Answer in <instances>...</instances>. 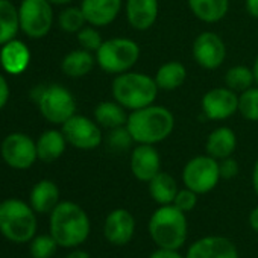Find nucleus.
Listing matches in <instances>:
<instances>
[{"mask_svg": "<svg viewBox=\"0 0 258 258\" xmlns=\"http://www.w3.org/2000/svg\"><path fill=\"white\" fill-rule=\"evenodd\" d=\"M127 131L136 145H158L167 140L175 129L173 112L163 105H149L136 111H129Z\"/></svg>", "mask_w": 258, "mask_h": 258, "instance_id": "obj_1", "label": "nucleus"}, {"mask_svg": "<svg viewBox=\"0 0 258 258\" xmlns=\"http://www.w3.org/2000/svg\"><path fill=\"white\" fill-rule=\"evenodd\" d=\"M49 232L58 246L75 249L90 237L91 222L81 205L72 201H62L50 213Z\"/></svg>", "mask_w": 258, "mask_h": 258, "instance_id": "obj_2", "label": "nucleus"}, {"mask_svg": "<svg viewBox=\"0 0 258 258\" xmlns=\"http://www.w3.org/2000/svg\"><path fill=\"white\" fill-rule=\"evenodd\" d=\"M158 91L160 88L154 76L134 70L114 76L111 84L112 99L127 111H136L155 103Z\"/></svg>", "mask_w": 258, "mask_h": 258, "instance_id": "obj_3", "label": "nucleus"}, {"mask_svg": "<svg viewBox=\"0 0 258 258\" xmlns=\"http://www.w3.org/2000/svg\"><path fill=\"white\" fill-rule=\"evenodd\" d=\"M148 231L157 247L181 249L188 235L187 216L173 204L158 205L149 219Z\"/></svg>", "mask_w": 258, "mask_h": 258, "instance_id": "obj_4", "label": "nucleus"}, {"mask_svg": "<svg viewBox=\"0 0 258 258\" xmlns=\"http://www.w3.org/2000/svg\"><path fill=\"white\" fill-rule=\"evenodd\" d=\"M37 216L31 204L22 199L0 202V234L13 243H29L37 235Z\"/></svg>", "mask_w": 258, "mask_h": 258, "instance_id": "obj_5", "label": "nucleus"}, {"mask_svg": "<svg viewBox=\"0 0 258 258\" xmlns=\"http://www.w3.org/2000/svg\"><path fill=\"white\" fill-rule=\"evenodd\" d=\"M31 99L37 103L40 114L49 123L62 124L76 114V99L72 91L61 84L37 85L31 91Z\"/></svg>", "mask_w": 258, "mask_h": 258, "instance_id": "obj_6", "label": "nucleus"}, {"mask_svg": "<svg viewBox=\"0 0 258 258\" xmlns=\"http://www.w3.org/2000/svg\"><path fill=\"white\" fill-rule=\"evenodd\" d=\"M140 46L127 37H114L103 40L102 46L94 53L96 64L108 75H121L133 70L140 59Z\"/></svg>", "mask_w": 258, "mask_h": 258, "instance_id": "obj_7", "label": "nucleus"}, {"mask_svg": "<svg viewBox=\"0 0 258 258\" xmlns=\"http://www.w3.org/2000/svg\"><path fill=\"white\" fill-rule=\"evenodd\" d=\"M220 179L219 161L208 154L190 158L182 169L184 187L198 195H207L213 191Z\"/></svg>", "mask_w": 258, "mask_h": 258, "instance_id": "obj_8", "label": "nucleus"}, {"mask_svg": "<svg viewBox=\"0 0 258 258\" xmlns=\"http://www.w3.org/2000/svg\"><path fill=\"white\" fill-rule=\"evenodd\" d=\"M20 31L32 38L46 37L53 26V5L49 0H22L19 7Z\"/></svg>", "mask_w": 258, "mask_h": 258, "instance_id": "obj_9", "label": "nucleus"}, {"mask_svg": "<svg viewBox=\"0 0 258 258\" xmlns=\"http://www.w3.org/2000/svg\"><path fill=\"white\" fill-rule=\"evenodd\" d=\"M61 126L67 143L79 151H94L105 139L99 123L85 115L75 114Z\"/></svg>", "mask_w": 258, "mask_h": 258, "instance_id": "obj_10", "label": "nucleus"}, {"mask_svg": "<svg viewBox=\"0 0 258 258\" xmlns=\"http://www.w3.org/2000/svg\"><path fill=\"white\" fill-rule=\"evenodd\" d=\"M0 155L11 169L28 170L38 160L37 142L25 133H11L0 145Z\"/></svg>", "mask_w": 258, "mask_h": 258, "instance_id": "obj_11", "label": "nucleus"}, {"mask_svg": "<svg viewBox=\"0 0 258 258\" xmlns=\"http://www.w3.org/2000/svg\"><path fill=\"white\" fill-rule=\"evenodd\" d=\"M191 53L199 67L205 70H217L226 59V46L219 34L204 31L195 38Z\"/></svg>", "mask_w": 258, "mask_h": 258, "instance_id": "obj_12", "label": "nucleus"}, {"mask_svg": "<svg viewBox=\"0 0 258 258\" xmlns=\"http://www.w3.org/2000/svg\"><path fill=\"white\" fill-rule=\"evenodd\" d=\"M201 109L208 120H228L238 112V94L226 85L214 87L202 96Z\"/></svg>", "mask_w": 258, "mask_h": 258, "instance_id": "obj_13", "label": "nucleus"}, {"mask_svg": "<svg viewBox=\"0 0 258 258\" xmlns=\"http://www.w3.org/2000/svg\"><path fill=\"white\" fill-rule=\"evenodd\" d=\"M136 217L124 208H115L108 213L103 222V235L106 241L115 246L127 244L136 234Z\"/></svg>", "mask_w": 258, "mask_h": 258, "instance_id": "obj_14", "label": "nucleus"}, {"mask_svg": "<svg viewBox=\"0 0 258 258\" xmlns=\"http://www.w3.org/2000/svg\"><path fill=\"white\" fill-rule=\"evenodd\" d=\"M129 169L136 179L149 182L157 173L161 172V155L152 145H136L131 149Z\"/></svg>", "mask_w": 258, "mask_h": 258, "instance_id": "obj_15", "label": "nucleus"}, {"mask_svg": "<svg viewBox=\"0 0 258 258\" xmlns=\"http://www.w3.org/2000/svg\"><path fill=\"white\" fill-rule=\"evenodd\" d=\"M185 258H240L237 246L223 235H205L190 244Z\"/></svg>", "mask_w": 258, "mask_h": 258, "instance_id": "obj_16", "label": "nucleus"}, {"mask_svg": "<svg viewBox=\"0 0 258 258\" xmlns=\"http://www.w3.org/2000/svg\"><path fill=\"white\" fill-rule=\"evenodd\" d=\"M124 16L134 31H148L158 20L160 0H124Z\"/></svg>", "mask_w": 258, "mask_h": 258, "instance_id": "obj_17", "label": "nucleus"}, {"mask_svg": "<svg viewBox=\"0 0 258 258\" xmlns=\"http://www.w3.org/2000/svg\"><path fill=\"white\" fill-rule=\"evenodd\" d=\"M123 0H82L81 10L87 25L94 28L109 26L121 13Z\"/></svg>", "mask_w": 258, "mask_h": 258, "instance_id": "obj_18", "label": "nucleus"}, {"mask_svg": "<svg viewBox=\"0 0 258 258\" xmlns=\"http://www.w3.org/2000/svg\"><path fill=\"white\" fill-rule=\"evenodd\" d=\"M31 64V50L22 40H11L0 49V66L8 75H22Z\"/></svg>", "mask_w": 258, "mask_h": 258, "instance_id": "obj_19", "label": "nucleus"}, {"mask_svg": "<svg viewBox=\"0 0 258 258\" xmlns=\"http://www.w3.org/2000/svg\"><path fill=\"white\" fill-rule=\"evenodd\" d=\"M237 149V136L229 126H219L210 133L205 142V152L217 161L232 157Z\"/></svg>", "mask_w": 258, "mask_h": 258, "instance_id": "obj_20", "label": "nucleus"}, {"mask_svg": "<svg viewBox=\"0 0 258 258\" xmlns=\"http://www.w3.org/2000/svg\"><path fill=\"white\" fill-rule=\"evenodd\" d=\"M59 202V188L50 179L38 181L31 190L29 204L38 214H50Z\"/></svg>", "mask_w": 258, "mask_h": 258, "instance_id": "obj_21", "label": "nucleus"}, {"mask_svg": "<svg viewBox=\"0 0 258 258\" xmlns=\"http://www.w3.org/2000/svg\"><path fill=\"white\" fill-rule=\"evenodd\" d=\"M67 140L62 131L58 129H47L37 140V154L38 160L43 163H53L62 157L67 148Z\"/></svg>", "mask_w": 258, "mask_h": 258, "instance_id": "obj_22", "label": "nucleus"}, {"mask_svg": "<svg viewBox=\"0 0 258 258\" xmlns=\"http://www.w3.org/2000/svg\"><path fill=\"white\" fill-rule=\"evenodd\" d=\"M191 14L202 23H217L229 11V0H187Z\"/></svg>", "mask_w": 258, "mask_h": 258, "instance_id": "obj_23", "label": "nucleus"}, {"mask_svg": "<svg viewBox=\"0 0 258 258\" xmlns=\"http://www.w3.org/2000/svg\"><path fill=\"white\" fill-rule=\"evenodd\" d=\"M96 66V56L94 53L84 50V49H76L69 52L62 61H61V70L66 76L79 79L87 76Z\"/></svg>", "mask_w": 258, "mask_h": 258, "instance_id": "obj_24", "label": "nucleus"}, {"mask_svg": "<svg viewBox=\"0 0 258 258\" xmlns=\"http://www.w3.org/2000/svg\"><path fill=\"white\" fill-rule=\"evenodd\" d=\"M126 111L127 109L123 108L117 100H103L96 105L93 115L100 127H105L106 131H109L114 127L126 126L129 115Z\"/></svg>", "mask_w": 258, "mask_h": 258, "instance_id": "obj_25", "label": "nucleus"}, {"mask_svg": "<svg viewBox=\"0 0 258 258\" xmlns=\"http://www.w3.org/2000/svg\"><path fill=\"white\" fill-rule=\"evenodd\" d=\"M149 195L152 198V201L157 205H170L175 201V196L178 193V184L176 179L167 173V172H160L157 173L149 182Z\"/></svg>", "mask_w": 258, "mask_h": 258, "instance_id": "obj_26", "label": "nucleus"}, {"mask_svg": "<svg viewBox=\"0 0 258 258\" xmlns=\"http://www.w3.org/2000/svg\"><path fill=\"white\" fill-rule=\"evenodd\" d=\"M154 79L160 90L175 91L185 82L187 69L181 61H167L158 67Z\"/></svg>", "mask_w": 258, "mask_h": 258, "instance_id": "obj_27", "label": "nucleus"}, {"mask_svg": "<svg viewBox=\"0 0 258 258\" xmlns=\"http://www.w3.org/2000/svg\"><path fill=\"white\" fill-rule=\"evenodd\" d=\"M20 31L19 8L11 0H0V46L17 38Z\"/></svg>", "mask_w": 258, "mask_h": 258, "instance_id": "obj_28", "label": "nucleus"}, {"mask_svg": "<svg viewBox=\"0 0 258 258\" xmlns=\"http://www.w3.org/2000/svg\"><path fill=\"white\" fill-rule=\"evenodd\" d=\"M225 85L235 93H243L244 90L255 85V78L252 67L246 66H232L225 73Z\"/></svg>", "mask_w": 258, "mask_h": 258, "instance_id": "obj_29", "label": "nucleus"}, {"mask_svg": "<svg viewBox=\"0 0 258 258\" xmlns=\"http://www.w3.org/2000/svg\"><path fill=\"white\" fill-rule=\"evenodd\" d=\"M87 25L81 7H67L58 16V26L67 34H78Z\"/></svg>", "mask_w": 258, "mask_h": 258, "instance_id": "obj_30", "label": "nucleus"}, {"mask_svg": "<svg viewBox=\"0 0 258 258\" xmlns=\"http://www.w3.org/2000/svg\"><path fill=\"white\" fill-rule=\"evenodd\" d=\"M238 114L247 121H258V85L238 94Z\"/></svg>", "mask_w": 258, "mask_h": 258, "instance_id": "obj_31", "label": "nucleus"}, {"mask_svg": "<svg viewBox=\"0 0 258 258\" xmlns=\"http://www.w3.org/2000/svg\"><path fill=\"white\" fill-rule=\"evenodd\" d=\"M103 140L112 152H126V151L131 149L133 145L136 143L126 126L109 129Z\"/></svg>", "mask_w": 258, "mask_h": 258, "instance_id": "obj_32", "label": "nucleus"}, {"mask_svg": "<svg viewBox=\"0 0 258 258\" xmlns=\"http://www.w3.org/2000/svg\"><path fill=\"white\" fill-rule=\"evenodd\" d=\"M56 247L58 243L50 235V232L35 235L29 241V252L32 258H52L56 252Z\"/></svg>", "mask_w": 258, "mask_h": 258, "instance_id": "obj_33", "label": "nucleus"}, {"mask_svg": "<svg viewBox=\"0 0 258 258\" xmlns=\"http://www.w3.org/2000/svg\"><path fill=\"white\" fill-rule=\"evenodd\" d=\"M76 38H78V43H79V47L84 49V50H88L91 53H96L97 49L102 46L103 40H102V35L99 32V28H94L91 25H85L78 34H76Z\"/></svg>", "mask_w": 258, "mask_h": 258, "instance_id": "obj_34", "label": "nucleus"}, {"mask_svg": "<svg viewBox=\"0 0 258 258\" xmlns=\"http://www.w3.org/2000/svg\"><path fill=\"white\" fill-rule=\"evenodd\" d=\"M198 193H195L193 190L184 187V188H179L176 196H175V201H173V205L181 210L182 213H188L191 210H195L196 204H198Z\"/></svg>", "mask_w": 258, "mask_h": 258, "instance_id": "obj_35", "label": "nucleus"}, {"mask_svg": "<svg viewBox=\"0 0 258 258\" xmlns=\"http://www.w3.org/2000/svg\"><path fill=\"white\" fill-rule=\"evenodd\" d=\"M219 170H220V178L222 179H232L238 175L240 166L234 157H228L219 161Z\"/></svg>", "mask_w": 258, "mask_h": 258, "instance_id": "obj_36", "label": "nucleus"}, {"mask_svg": "<svg viewBox=\"0 0 258 258\" xmlns=\"http://www.w3.org/2000/svg\"><path fill=\"white\" fill-rule=\"evenodd\" d=\"M149 258H185L179 252V249H167V247H157Z\"/></svg>", "mask_w": 258, "mask_h": 258, "instance_id": "obj_37", "label": "nucleus"}, {"mask_svg": "<svg viewBox=\"0 0 258 258\" xmlns=\"http://www.w3.org/2000/svg\"><path fill=\"white\" fill-rule=\"evenodd\" d=\"M10 85L4 75H0V111H2L10 100Z\"/></svg>", "mask_w": 258, "mask_h": 258, "instance_id": "obj_38", "label": "nucleus"}, {"mask_svg": "<svg viewBox=\"0 0 258 258\" xmlns=\"http://www.w3.org/2000/svg\"><path fill=\"white\" fill-rule=\"evenodd\" d=\"M244 7L247 14L258 20V0H244Z\"/></svg>", "mask_w": 258, "mask_h": 258, "instance_id": "obj_39", "label": "nucleus"}, {"mask_svg": "<svg viewBox=\"0 0 258 258\" xmlns=\"http://www.w3.org/2000/svg\"><path fill=\"white\" fill-rule=\"evenodd\" d=\"M249 226L252 228V231L258 234V205L252 208V211L249 213Z\"/></svg>", "mask_w": 258, "mask_h": 258, "instance_id": "obj_40", "label": "nucleus"}, {"mask_svg": "<svg viewBox=\"0 0 258 258\" xmlns=\"http://www.w3.org/2000/svg\"><path fill=\"white\" fill-rule=\"evenodd\" d=\"M252 188H253V193L258 198V158H256V161L253 164V169H252Z\"/></svg>", "mask_w": 258, "mask_h": 258, "instance_id": "obj_41", "label": "nucleus"}, {"mask_svg": "<svg viewBox=\"0 0 258 258\" xmlns=\"http://www.w3.org/2000/svg\"><path fill=\"white\" fill-rule=\"evenodd\" d=\"M66 258H91L90 256V253L88 252H85V250H82V249H73L72 252H69L67 255H66Z\"/></svg>", "mask_w": 258, "mask_h": 258, "instance_id": "obj_42", "label": "nucleus"}, {"mask_svg": "<svg viewBox=\"0 0 258 258\" xmlns=\"http://www.w3.org/2000/svg\"><path fill=\"white\" fill-rule=\"evenodd\" d=\"M49 2L53 7H67V5H70L73 2V0H49Z\"/></svg>", "mask_w": 258, "mask_h": 258, "instance_id": "obj_43", "label": "nucleus"}, {"mask_svg": "<svg viewBox=\"0 0 258 258\" xmlns=\"http://www.w3.org/2000/svg\"><path fill=\"white\" fill-rule=\"evenodd\" d=\"M252 72H253V78H255V85H258V55H256V58L253 59Z\"/></svg>", "mask_w": 258, "mask_h": 258, "instance_id": "obj_44", "label": "nucleus"}]
</instances>
